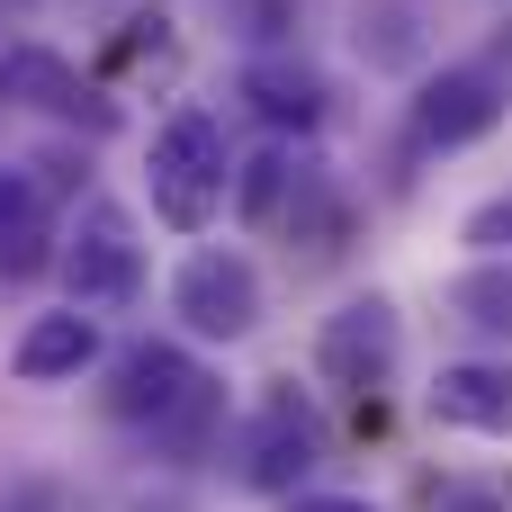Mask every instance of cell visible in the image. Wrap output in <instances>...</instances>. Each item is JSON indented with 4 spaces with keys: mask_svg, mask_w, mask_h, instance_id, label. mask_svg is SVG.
<instances>
[{
    "mask_svg": "<svg viewBox=\"0 0 512 512\" xmlns=\"http://www.w3.org/2000/svg\"><path fill=\"white\" fill-rule=\"evenodd\" d=\"M108 414H117V423H135L153 450L189 459V450H207V432H216L225 396H216V378H207L180 342H135V351L108 369Z\"/></svg>",
    "mask_w": 512,
    "mask_h": 512,
    "instance_id": "6da1fadb",
    "label": "cell"
},
{
    "mask_svg": "<svg viewBox=\"0 0 512 512\" xmlns=\"http://www.w3.org/2000/svg\"><path fill=\"white\" fill-rule=\"evenodd\" d=\"M504 108H512V36L486 45V54H468V63L423 72V90L405 108V153H459V144L495 135Z\"/></svg>",
    "mask_w": 512,
    "mask_h": 512,
    "instance_id": "7a4b0ae2",
    "label": "cell"
},
{
    "mask_svg": "<svg viewBox=\"0 0 512 512\" xmlns=\"http://www.w3.org/2000/svg\"><path fill=\"white\" fill-rule=\"evenodd\" d=\"M225 189H234L225 126H216L207 108L162 117V135H153V216H162L171 234H207L216 207H225Z\"/></svg>",
    "mask_w": 512,
    "mask_h": 512,
    "instance_id": "3957f363",
    "label": "cell"
},
{
    "mask_svg": "<svg viewBox=\"0 0 512 512\" xmlns=\"http://www.w3.org/2000/svg\"><path fill=\"white\" fill-rule=\"evenodd\" d=\"M54 261H63V288H72V306H81V315H126V306L144 297L135 216H126L117 198H90V207H81V225H72V243H63Z\"/></svg>",
    "mask_w": 512,
    "mask_h": 512,
    "instance_id": "277c9868",
    "label": "cell"
},
{
    "mask_svg": "<svg viewBox=\"0 0 512 512\" xmlns=\"http://www.w3.org/2000/svg\"><path fill=\"white\" fill-rule=\"evenodd\" d=\"M171 315L198 333V342H243L252 324H261V270L243 261V252H189L180 261V279H171Z\"/></svg>",
    "mask_w": 512,
    "mask_h": 512,
    "instance_id": "5b68a950",
    "label": "cell"
},
{
    "mask_svg": "<svg viewBox=\"0 0 512 512\" xmlns=\"http://www.w3.org/2000/svg\"><path fill=\"white\" fill-rule=\"evenodd\" d=\"M396 360H405V324H396L387 297H351V306L324 315V333H315V369H324L342 396H378V387L396 378Z\"/></svg>",
    "mask_w": 512,
    "mask_h": 512,
    "instance_id": "8992f818",
    "label": "cell"
},
{
    "mask_svg": "<svg viewBox=\"0 0 512 512\" xmlns=\"http://www.w3.org/2000/svg\"><path fill=\"white\" fill-rule=\"evenodd\" d=\"M315 450H324V432H315V414L297 405V396H270L261 414H252V432H243V450H234V477L252 486V495H288L306 468H315Z\"/></svg>",
    "mask_w": 512,
    "mask_h": 512,
    "instance_id": "52a82bcc",
    "label": "cell"
},
{
    "mask_svg": "<svg viewBox=\"0 0 512 512\" xmlns=\"http://www.w3.org/2000/svg\"><path fill=\"white\" fill-rule=\"evenodd\" d=\"M432 423L504 441L512 432V360H459V369H441L432 378Z\"/></svg>",
    "mask_w": 512,
    "mask_h": 512,
    "instance_id": "ba28073f",
    "label": "cell"
},
{
    "mask_svg": "<svg viewBox=\"0 0 512 512\" xmlns=\"http://www.w3.org/2000/svg\"><path fill=\"white\" fill-rule=\"evenodd\" d=\"M243 99H252V117H261V126H279V135H315L333 90H324V72H315V63L261 54V63H243Z\"/></svg>",
    "mask_w": 512,
    "mask_h": 512,
    "instance_id": "9c48e42d",
    "label": "cell"
},
{
    "mask_svg": "<svg viewBox=\"0 0 512 512\" xmlns=\"http://www.w3.org/2000/svg\"><path fill=\"white\" fill-rule=\"evenodd\" d=\"M0 99H9V108H45V117H90V126H108V108L81 90V72H72L63 54H45V45H9V54H0Z\"/></svg>",
    "mask_w": 512,
    "mask_h": 512,
    "instance_id": "30bf717a",
    "label": "cell"
},
{
    "mask_svg": "<svg viewBox=\"0 0 512 512\" xmlns=\"http://www.w3.org/2000/svg\"><path fill=\"white\" fill-rule=\"evenodd\" d=\"M90 360H99V324H90L81 306H63V315H36V324L18 333V360H9V369H18L27 387H45V378H81Z\"/></svg>",
    "mask_w": 512,
    "mask_h": 512,
    "instance_id": "8fae6325",
    "label": "cell"
},
{
    "mask_svg": "<svg viewBox=\"0 0 512 512\" xmlns=\"http://www.w3.org/2000/svg\"><path fill=\"white\" fill-rule=\"evenodd\" d=\"M54 261V234H45V198L18 180V171H0V279H36Z\"/></svg>",
    "mask_w": 512,
    "mask_h": 512,
    "instance_id": "7c38bea8",
    "label": "cell"
},
{
    "mask_svg": "<svg viewBox=\"0 0 512 512\" xmlns=\"http://www.w3.org/2000/svg\"><path fill=\"white\" fill-rule=\"evenodd\" d=\"M360 54L378 72H414L423 63V18L414 0H360Z\"/></svg>",
    "mask_w": 512,
    "mask_h": 512,
    "instance_id": "4fadbf2b",
    "label": "cell"
},
{
    "mask_svg": "<svg viewBox=\"0 0 512 512\" xmlns=\"http://www.w3.org/2000/svg\"><path fill=\"white\" fill-rule=\"evenodd\" d=\"M450 306H459V324H477V333H512V270L504 261L468 270V279L450 288Z\"/></svg>",
    "mask_w": 512,
    "mask_h": 512,
    "instance_id": "5bb4252c",
    "label": "cell"
},
{
    "mask_svg": "<svg viewBox=\"0 0 512 512\" xmlns=\"http://www.w3.org/2000/svg\"><path fill=\"white\" fill-rule=\"evenodd\" d=\"M459 243H468L477 261H512V189H504V198H486V207H468Z\"/></svg>",
    "mask_w": 512,
    "mask_h": 512,
    "instance_id": "9a60e30c",
    "label": "cell"
},
{
    "mask_svg": "<svg viewBox=\"0 0 512 512\" xmlns=\"http://www.w3.org/2000/svg\"><path fill=\"white\" fill-rule=\"evenodd\" d=\"M234 189H243V216H252V225H270V216H279V198H288V153H261Z\"/></svg>",
    "mask_w": 512,
    "mask_h": 512,
    "instance_id": "2e32d148",
    "label": "cell"
},
{
    "mask_svg": "<svg viewBox=\"0 0 512 512\" xmlns=\"http://www.w3.org/2000/svg\"><path fill=\"white\" fill-rule=\"evenodd\" d=\"M423 512H512L504 486H477V477H441V486H423Z\"/></svg>",
    "mask_w": 512,
    "mask_h": 512,
    "instance_id": "e0dca14e",
    "label": "cell"
},
{
    "mask_svg": "<svg viewBox=\"0 0 512 512\" xmlns=\"http://www.w3.org/2000/svg\"><path fill=\"white\" fill-rule=\"evenodd\" d=\"M0 512H63L54 486H18V495H0Z\"/></svg>",
    "mask_w": 512,
    "mask_h": 512,
    "instance_id": "ac0fdd59",
    "label": "cell"
},
{
    "mask_svg": "<svg viewBox=\"0 0 512 512\" xmlns=\"http://www.w3.org/2000/svg\"><path fill=\"white\" fill-rule=\"evenodd\" d=\"M279 512H369V504H351V495H288Z\"/></svg>",
    "mask_w": 512,
    "mask_h": 512,
    "instance_id": "d6986e66",
    "label": "cell"
}]
</instances>
